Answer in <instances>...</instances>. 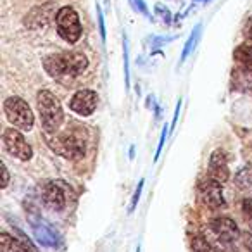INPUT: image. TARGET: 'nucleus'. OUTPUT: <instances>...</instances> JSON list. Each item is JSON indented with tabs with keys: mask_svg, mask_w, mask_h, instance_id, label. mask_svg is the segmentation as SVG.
<instances>
[{
	"mask_svg": "<svg viewBox=\"0 0 252 252\" xmlns=\"http://www.w3.org/2000/svg\"><path fill=\"white\" fill-rule=\"evenodd\" d=\"M45 138L49 147L52 149L56 154L63 156L66 159H73L78 161L85 156L87 151V138L83 137L81 131H76L73 128H67L64 131H45Z\"/></svg>",
	"mask_w": 252,
	"mask_h": 252,
	"instance_id": "f257e3e1",
	"label": "nucleus"
},
{
	"mask_svg": "<svg viewBox=\"0 0 252 252\" xmlns=\"http://www.w3.org/2000/svg\"><path fill=\"white\" fill-rule=\"evenodd\" d=\"M43 67L52 78H71L81 74L88 67V59L81 52L52 54L43 59Z\"/></svg>",
	"mask_w": 252,
	"mask_h": 252,
	"instance_id": "f03ea898",
	"label": "nucleus"
},
{
	"mask_svg": "<svg viewBox=\"0 0 252 252\" xmlns=\"http://www.w3.org/2000/svg\"><path fill=\"white\" fill-rule=\"evenodd\" d=\"M36 107H38L40 121H42L43 130L52 133L61 128L64 121L63 105L59 98L49 90H40L36 94Z\"/></svg>",
	"mask_w": 252,
	"mask_h": 252,
	"instance_id": "7ed1b4c3",
	"label": "nucleus"
},
{
	"mask_svg": "<svg viewBox=\"0 0 252 252\" xmlns=\"http://www.w3.org/2000/svg\"><path fill=\"white\" fill-rule=\"evenodd\" d=\"M56 26L59 36L67 43H76L81 38V23L78 18V12L73 7L66 5L61 7L56 14Z\"/></svg>",
	"mask_w": 252,
	"mask_h": 252,
	"instance_id": "20e7f679",
	"label": "nucleus"
},
{
	"mask_svg": "<svg viewBox=\"0 0 252 252\" xmlns=\"http://www.w3.org/2000/svg\"><path fill=\"white\" fill-rule=\"evenodd\" d=\"M4 112L9 121L23 131H30L35 125L33 111L21 97H9L4 102Z\"/></svg>",
	"mask_w": 252,
	"mask_h": 252,
	"instance_id": "39448f33",
	"label": "nucleus"
},
{
	"mask_svg": "<svg viewBox=\"0 0 252 252\" xmlns=\"http://www.w3.org/2000/svg\"><path fill=\"white\" fill-rule=\"evenodd\" d=\"M2 142H4L5 151L14 158L21 159V161H30L33 158V149L28 142L25 140L21 133L14 128H5L4 135H2Z\"/></svg>",
	"mask_w": 252,
	"mask_h": 252,
	"instance_id": "423d86ee",
	"label": "nucleus"
},
{
	"mask_svg": "<svg viewBox=\"0 0 252 252\" xmlns=\"http://www.w3.org/2000/svg\"><path fill=\"white\" fill-rule=\"evenodd\" d=\"M197 192H199V197L204 206L211 207V209H221V207H224L223 185H221V182H218V180L209 176V178L199 182Z\"/></svg>",
	"mask_w": 252,
	"mask_h": 252,
	"instance_id": "0eeeda50",
	"label": "nucleus"
},
{
	"mask_svg": "<svg viewBox=\"0 0 252 252\" xmlns=\"http://www.w3.org/2000/svg\"><path fill=\"white\" fill-rule=\"evenodd\" d=\"M45 206L52 211H63L67 206V187L64 182H49L42 190Z\"/></svg>",
	"mask_w": 252,
	"mask_h": 252,
	"instance_id": "6e6552de",
	"label": "nucleus"
},
{
	"mask_svg": "<svg viewBox=\"0 0 252 252\" xmlns=\"http://www.w3.org/2000/svg\"><path fill=\"white\" fill-rule=\"evenodd\" d=\"M97 102H98V95L94 90H78L76 94L71 97L69 100V107L73 112L80 116H90L92 112L97 109Z\"/></svg>",
	"mask_w": 252,
	"mask_h": 252,
	"instance_id": "1a4fd4ad",
	"label": "nucleus"
},
{
	"mask_svg": "<svg viewBox=\"0 0 252 252\" xmlns=\"http://www.w3.org/2000/svg\"><path fill=\"white\" fill-rule=\"evenodd\" d=\"M209 226L213 230V233L221 242H224V244H231V242H235L240 237V230H238L237 223L233 220H230V218H224V216L214 218Z\"/></svg>",
	"mask_w": 252,
	"mask_h": 252,
	"instance_id": "9d476101",
	"label": "nucleus"
},
{
	"mask_svg": "<svg viewBox=\"0 0 252 252\" xmlns=\"http://www.w3.org/2000/svg\"><path fill=\"white\" fill-rule=\"evenodd\" d=\"M30 223H32V230L40 244L47 245V247L59 245V235L52 230V226L45 220H42L40 216H30Z\"/></svg>",
	"mask_w": 252,
	"mask_h": 252,
	"instance_id": "9b49d317",
	"label": "nucleus"
},
{
	"mask_svg": "<svg viewBox=\"0 0 252 252\" xmlns=\"http://www.w3.org/2000/svg\"><path fill=\"white\" fill-rule=\"evenodd\" d=\"M209 176L218 182L224 183L230 178V171H228V162L226 154L223 151H214L209 159Z\"/></svg>",
	"mask_w": 252,
	"mask_h": 252,
	"instance_id": "f8f14e48",
	"label": "nucleus"
},
{
	"mask_svg": "<svg viewBox=\"0 0 252 252\" xmlns=\"http://www.w3.org/2000/svg\"><path fill=\"white\" fill-rule=\"evenodd\" d=\"M233 57L240 66V69L252 73V45H249V43L238 45L233 52Z\"/></svg>",
	"mask_w": 252,
	"mask_h": 252,
	"instance_id": "ddd939ff",
	"label": "nucleus"
},
{
	"mask_svg": "<svg viewBox=\"0 0 252 252\" xmlns=\"http://www.w3.org/2000/svg\"><path fill=\"white\" fill-rule=\"evenodd\" d=\"M0 244H2V251L4 252H33L26 242L12 238L11 235L2 233L0 235Z\"/></svg>",
	"mask_w": 252,
	"mask_h": 252,
	"instance_id": "4468645a",
	"label": "nucleus"
},
{
	"mask_svg": "<svg viewBox=\"0 0 252 252\" xmlns=\"http://www.w3.org/2000/svg\"><path fill=\"white\" fill-rule=\"evenodd\" d=\"M200 32H202V26L197 25L195 30H193L192 35L189 36V40H187V43H185V49H183V54H182V63L187 59V57L190 56V52H192V50L195 49L197 42H199V38H200Z\"/></svg>",
	"mask_w": 252,
	"mask_h": 252,
	"instance_id": "2eb2a0df",
	"label": "nucleus"
},
{
	"mask_svg": "<svg viewBox=\"0 0 252 252\" xmlns=\"http://www.w3.org/2000/svg\"><path fill=\"white\" fill-rule=\"evenodd\" d=\"M192 249L193 252H214V249L211 247V244L204 237H195L192 240Z\"/></svg>",
	"mask_w": 252,
	"mask_h": 252,
	"instance_id": "dca6fc26",
	"label": "nucleus"
},
{
	"mask_svg": "<svg viewBox=\"0 0 252 252\" xmlns=\"http://www.w3.org/2000/svg\"><path fill=\"white\" fill-rule=\"evenodd\" d=\"M242 213H244V218L249 223V226L252 228V199H244V202H242Z\"/></svg>",
	"mask_w": 252,
	"mask_h": 252,
	"instance_id": "f3484780",
	"label": "nucleus"
},
{
	"mask_svg": "<svg viewBox=\"0 0 252 252\" xmlns=\"http://www.w3.org/2000/svg\"><path fill=\"white\" fill-rule=\"evenodd\" d=\"M130 4L137 12H140V14H144V16H149V9L144 0H130Z\"/></svg>",
	"mask_w": 252,
	"mask_h": 252,
	"instance_id": "a211bd4d",
	"label": "nucleus"
},
{
	"mask_svg": "<svg viewBox=\"0 0 252 252\" xmlns=\"http://www.w3.org/2000/svg\"><path fill=\"white\" fill-rule=\"evenodd\" d=\"M156 11H158V14L161 16V18L164 19L166 23H169V21H171V14H169V11L164 7V5L158 4V5H156Z\"/></svg>",
	"mask_w": 252,
	"mask_h": 252,
	"instance_id": "6ab92c4d",
	"label": "nucleus"
},
{
	"mask_svg": "<svg viewBox=\"0 0 252 252\" xmlns=\"http://www.w3.org/2000/svg\"><path fill=\"white\" fill-rule=\"evenodd\" d=\"M142 187H144V180H140V183H138L137 190H135V195H133V200H131L130 211H133L135 207H137V202H138V199H140V193H142Z\"/></svg>",
	"mask_w": 252,
	"mask_h": 252,
	"instance_id": "aec40b11",
	"label": "nucleus"
},
{
	"mask_svg": "<svg viewBox=\"0 0 252 252\" xmlns=\"http://www.w3.org/2000/svg\"><path fill=\"white\" fill-rule=\"evenodd\" d=\"M166 135H168V126H164V130H162V135H161V140H159V147H158V152H156V161L159 159V156H161V151L162 147H164V140H166Z\"/></svg>",
	"mask_w": 252,
	"mask_h": 252,
	"instance_id": "412c9836",
	"label": "nucleus"
},
{
	"mask_svg": "<svg viewBox=\"0 0 252 252\" xmlns=\"http://www.w3.org/2000/svg\"><path fill=\"white\" fill-rule=\"evenodd\" d=\"M242 238H244L245 249H247L249 252H252V235L249 233V231H245V233H242Z\"/></svg>",
	"mask_w": 252,
	"mask_h": 252,
	"instance_id": "4be33fe9",
	"label": "nucleus"
},
{
	"mask_svg": "<svg viewBox=\"0 0 252 252\" xmlns=\"http://www.w3.org/2000/svg\"><path fill=\"white\" fill-rule=\"evenodd\" d=\"M97 12H98V25H100V36H102V40H105V28H104V16H102L100 9H97Z\"/></svg>",
	"mask_w": 252,
	"mask_h": 252,
	"instance_id": "5701e85b",
	"label": "nucleus"
},
{
	"mask_svg": "<svg viewBox=\"0 0 252 252\" xmlns=\"http://www.w3.org/2000/svg\"><path fill=\"white\" fill-rule=\"evenodd\" d=\"M2 175H4V182H2V187H7L9 185V171H7V166L2 164Z\"/></svg>",
	"mask_w": 252,
	"mask_h": 252,
	"instance_id": "b1692460",
	"label": "nucleus"
},
{
	"mask_svg": "<svg viewBox=\"0 0 252 252\" xmlns=\"http://www.w3.org/2000/svg\"><path fill=\"white\" fill-rule=\"evenodd\" d=\"M180 105H182V104H180V102H178V104H176V109H175V116H173V125H171V128H175V126H176V121H178V114H180Z\"/></svg>",
	"mask_w": 252,
	"mask_h": 252,
	"instance_id": "393cba45",
	"label": "nucleus"
},
{
	"mask_svg": "<svg viewBox=\"0 0 252 252\" xmlns=\"http://www.w3.org/2000/svg\"><path fill=\"white\" fill-rule=\"evenodd\" d=\"M245 35H247V38L252 42V21L247 25V30H245Z\"/></svg>",
	"mask_w": 252,
	"mask_h": 252,
	"instance_id": "a878e982",
	"label": "nucleus"
},
{
	"mask_svg": "<svg viewBox=\"0 0 252 252\" xmlns=\"http://www.w3.org/2000/svg\"><path fill=\"white\" fill-rule=\"evenodd\" d=\"M137 252H140V249H138V251H137Z\"/></svg>",
	"mask_w": 252,
	"mask_h": 252,
	"instance_id": "bb28decb",
	"label": "nucleus"
}]
</instances>
